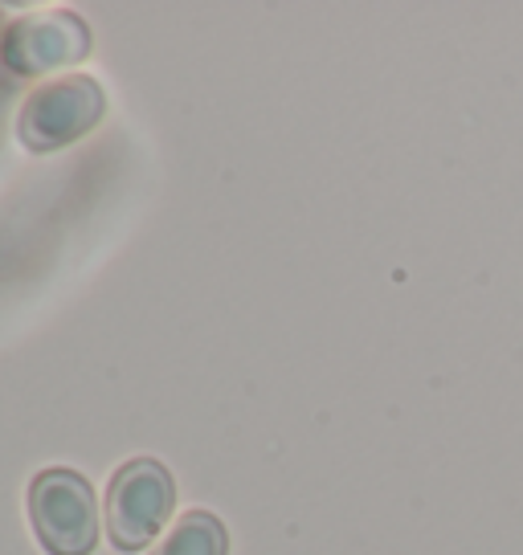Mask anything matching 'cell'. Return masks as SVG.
<instances>
[{
  "mask_svg": "<svg viewBox=\"0 0 523 555\" xmlns=\"http://www.w3.org/2000/svg\"><path fill=\"white\" fill-rule=\"evenodd\" d=\"M152 555H229V531L213 511L192 506L164 531Z\"/></svg>",
  "mask_w": 523,
  "mask_h": 555,
  "instance_id": "5",
  "label": "cell"
},
{
  "mask_svg": "<svg viewBox=\"0 0 523 555\" xmlns=\"http://www.w3.org/2000/svg\"><path fill=\"white\" fill-rule=\"evenodd\" d=\"M176 511V478L156 457H131L123 462L106 482L103 522L106 539L119 552H140L156 543L168 515Z\"/></svg>",
  "mask_w": 523,
  "mask_h": 555,
  "instance_id": "2",
  "label": "cell"
},
{
  "mask_svg": "<svg viewBox=\"0 0 523 555\" xmlns=\"http://www.w3.org/2000/svg\"><path fill=\"white\" fill-rule=\"evenodd\" d=\"M25 506L37 543L50 555H90L99 547V499L87 474L71 466L41 469L29 482Z\"/></svg>",
  "mask_w": 523,
  "mask_h": 555,
  "instance_id": "1",
  "label": "cell"
},
{
  "mask_svg": "<svg viewBox=\"0 0 523 555\" xmlns=\"http://www.w3.org/2000/svg\"><path fill=\"white\" fill-rule=\"evenodd\" d=\"M90 53V29L78 13H46L17 17L0 37V62L13 74H50L58 66H74Z\"/></svg>",
  "mask_w": 523,
  "mask_h": 555,
  "instance_id": "4",
  "label": "cell"
},
{
  "mask_svg": "<svg viewBox=\"0 0 523 555\" xmlns=\"http://www.w3.org/2000/svg\"><path fill=\"white\" fill-rule=\"evenodd\" d=\"M103 115L106 90L99 87V78L66 74V78H53L46 87H34V94L21 103L17 139L29 152L46 156V152H58V147L94 131Z\"/></svg>",
  "mask_w": 523,
  "mask_h": 555,
  "instance_id": "3",
  "label": "cell"
}]
</instances>
